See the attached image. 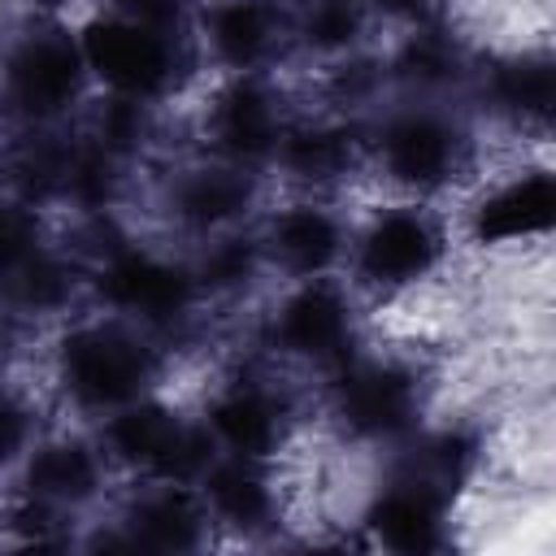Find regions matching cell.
Returning a JSON list of instances; mask_svg holds the SVG:
<instances>
[{
    "instance_id": "6da1fadb",
    "label": "cell",
    "mask_w": 556,
    "mask_h": 556,
    "mask_svg": "<svg viewBox=\"0 0 556 556\" xmlns=\"http://www.w3.org/2000/svg\"><path fill=\"white\" fill-rule=\"evenodd\" d=\"M35 356L52 413L87 426L156 387H169L178 365V348L91 304L52 321L39 334Z\"/></svg>"
},
{
    "instance_id": "7a4b0ae2",
    "label": "cell",
    "mask_w": 556,
    "mask_h": 556,
    "mask_svg": "<svg viewBox=\"0 0 556 556\" xmlns=\"http://www.w3.org/2000/svg\"><path fill=\"white\" fill-rule=\"evenodd\" d=\"M482 143L465 100L387 96L365 117V191L452 204L482 169Z\"/></svg>"
},
{
    "instance_id": "3957f363",
    "label": "cell",
    "mask_w": 556,
    "mask_h": 556,
    "mask_svg": "<svg viewBox=\"0 0 556 556\" xmlns=\"http://www.w3.org/2000/svg\"><path fill=\"white\" fill-rule=\"evenodd\" d=\"M460 256L452 204L365 191L352 200L343 282L374 308H395L439 287Z\"/></svg>"
},
{
    "instance_id": "277c9868",
    "label": "cell",
    "mask_w": 556,
    "mask_h": 556,
    "mask_svg": "<svg viewBox=\"0 0 556 556\" xmlns=\"http://www.w3.org/2000/svg\"><path fill=\"white\" fill-rule=\"evenodd\" d=\"M243 317H248L243 348H252L282 374L308 382V391L369 343V308L356 300L343 274L269 282L265 295Z\"/></svg>"
},
{
    "instance_id": "5b68a950",
    "label": "cell",
    "mask_w": 556,
    "mask_h": 556,
    "mask_svg": "<svg viewBox=\"0 0 556 556\" xmlns=\"http://www.w3.org/2000/svg\"><path fill=\"white\" fill-rule=\"evenodd\" d=\"M313 408L343 452H400L434 413L430 369L395 348L365 343L348 365L313 387Z\"/></svg>"
},
{
    "instance_id": "8992f818",
    "label": "cell",
    "mask_w": 556,
    "mask_h": 556,
    "mask_svg": "<svg viewBox=\"0 0 556 556\" xmlns=\"http://www.w3.org/2000/svg\"><path fill=\"white\" fill-rule=\"evenodd\" d=\"M269 178L191 148H169L139 178V222L161 239L191 248L208 235L248 226L269 200Z\"/></svg>"
},
{
    "instance_id": "52a82bcc",
    "label": "cell",
    "mask_w": 556,
    "mask_h": 556,
    "mask_svg": "<svg viewBox=\"0 0 556 556\" xmlns=\"http://www.w3.org/2000/svg\"><path fill=\"white\" fill-rule=\"evenodd\" d=\"M308 382L282 374L252 348L217 369L204 391L191 400L195 417L213 434L217 452L226 456H256V460H291L300 434L308 426Z\"/></svg>"
},
{
    "instance_id": "ba28073f",
    "label": "cell",
    "mask_w": 556,
    "mask_h": 556,
    "mask_svg": "<svg viewBox=\"0 0 556 556\" xmlns=\"http://www.w3.org/2000/svg\"><path fill=\"white\" fill-rule=\"evenodd\" d=\"M74 39L91 91L100 96H126L174 113L204 78L191 35L135 22L109 4H96L83 17H74Z\"/></svg>"
},
{
    "instance_id": "9c48e42d",
    "label": "cell",
    "mask_w": 556,
    "mask_h": 556,
    "mask_svg": "<svg viewBox=\"0 0 556 556\" xmlns=\"http://www.w3.org/2000/svg\"><path fill=\"white\" fill-rule=\"evenodd\" d=\"M452 204L460 248L495 261L547 252L556 226V174L547 143H530L500 165H482Z\"/></svg>"
},
{
    "instance_id": "30bf717a",
    "label": "cell",
    "mask_w": 556,
    "mask_h": 556,
    "mask_svg": "<svg viewBox=\"0 0 556 556\" xmlns=\"http://www.w3.org/2000/svg\"><path fill=\"white\" fill-rule=\"evenodd\" d=\"M295 109V74H204L174 117L187 135L182 148L269 178L274 148Z\"/></svg>"
},
{
    "instance_id": "8fae6325",
    "label": "cell",
    "mask_w": 556,
    "mask_h": 556,
    "mask_svg": "<svg viewBox=\"0 0 556 556\" xmlns=\"http://www.w3.org/2000/svg\"><path fill=\"white\" fill-rule=\"evenodd\" d=\"M91 78L74 22L17 17L0 35V113L13 130H65L83 117Z\"/></svg>"
},
{
    "instance_id": "7c38bea8",
    "label": "cell",
    "mask_w": 556,
    "mask_h": 556,
    "mask_svg": "<svg viewBox=\"0 0 556 556\" xmlns=\"http://www.w3.org/2000/svg\"><path fill=\"white\" fill-rule=\"evenodd\" d=\"M348 534L369 552L439 556L460 543V500L408 456L387 452L378 456L374 478L352 500Z\"/></svg>"
},
{
    "instance_id": "4fadbf2b",
    "label": "cell",
    "mask_w": 556,
    "mask_h": 556,
    "mask_svg": "<svg viewBox=\"0 0 556 556\" xmlns=\"http://www.w3.org/2000/svg\"><path fill=\"white\" fill-rule=\"evenodd\" d=\"M91 434L113 465L117 482L139 478H169V482H200V473L213 465L217 443L195 417L191 400L169 387H156L104 417L91 421Z\"/></svg>"
},
{
    "instance_id": "5bb4252c",
    "label": "cell",
    "mask_w": 556,
    "mask_h": 556,
    "mask_svg": "<svg viewBox=\"0 0 556 556\" xmlns=\"http://www.w3.org/2000/svg\"><path fill=\"white\" fill-rule=\"evenodd\" d=\"M465 104L482 130L491 126L521 143H547L556 113V56L547 35L491 48L478 43Z\"/></svg>"
},
{
    "instance_id": "9a60e30c",
    "label": "cell",
    "mask_w": 556,
    "mask_h": 556,
    "mask_svg": "<svg viewBox=\"0 0 556 556\" xmlns=\"http://www.w3.org/2000/svg\"><path fill=\"white\" fill-rule=\"evenodd\" d=\"M352 200L356 195L269 191V200L252 217V235L261 243L269 282L343 274L348 235H352Z\"/></svg>"
},
{
    "instance_id": "2e32d148",
    "label": "cell",
    "mask_w": 556,
    "mask_h": 556,
    "mask_svg": "<svg viewBox=\"0 0 556 556\" xmlns=\"http://www.w3.org/2000/svg\"><path fill=\"white\" fill-rule=\"evenodd\" d=\"M217 547H269L287 543L295 526V478L291 460H256L217 452L195 482Z\"/></svg>"
},
{
    "instance_id": "e0dca14e",
    "label": "cell",
    "mask_w": 556,
    "mask_h": 556,
    "mask_svg": "<svg viewBox=\"0 0 556 556\" xmlns=\"http://www.w3.org/2000/svg\"><path fill=\"white\" fill-rule=\"evenodd\" d=\"M269 187L361 195L365 191V117H343L300 100V109L291 113L274 148Z\"/></svg>"
},
{
    "instance_id": "ac0fdd59",
    "label": "cell",
    "mask_w": 556,
    "mask_h": 556,
    "mask_svg": "<svg viewBox=\"0 0 556 556\" xmlns=\"http://www.w3.org/2000/svg\"><path fill=\"white\" fill-rule=\"evenodd\" d=\"M4 482L83 517V521L96 517L113 500V491L122 486L113 465L104 460L91 426L70 421V417H52Z\"/></svg>"
},
{
    "instance_id": "d6986e66",
    "label": "cell",
    "mask_w": 556,
    "mask_h": 556,
    "mask_svg": "<svg viewBox=\"0 0 556 556\" xmlns=\"http://www.w3.org/2000/svg\"><path fill=\"white\" fill-rule=\"evenodd\" d=\"M191 48L204 74H291L287 0H200Z\"/></svg>"
},
{
    "instance_id": "ffe728a7",
    "label": "cell",
    "mask_w": 556,
    "mask_h": 556,
    "mask_svg": "<svg viewBox=\"0 0 556 556\" xmlns=\"http://www.w3.org/2000/svg\"><path fill=\"white\" fill-rule=\"evenodd\" d=\"M378 52H382V70H387V91L391 96L465 100L469 78H473L478 39L460 30L456 13H447L439 22H421V26L382 35Z\"/></svg>"
},
{
    "instance_id": "44dd1931",
    "label": "cell",
    "mask_w": 556,
    "mask_h": 556,
    "mask_svg": "<svg viewBox=\"0 0 556 556\" xmlns=\"http://www.w3.org/2000/svg\"><path fill=\"white\" fill-rule=\"evenodd\" d=\"M187 261H191V274H195V287H200L208 321L213 317H230V313H248L269 287L252 222L191 243Z\"/></svg>"
},
{
    "instance_id": "7402d4cb",
    "label": "cell",
    "mask_w": 556,
    "mask_h": 556,
    "mask_svg": "<svg viewBox=\"0 0 556 556\" xmlns=\"http://www.w3.org/2000/svg\"><path fill=\"white\" fill-rule=\"evenodd\" d=\"M291 74H308L374 48L382 35L361 0H287Z\"/></svg>"
},
{
    "instance_id": "603a6c76",
    "label": "cell",
    "mask_w": 556,
    "mask_h": 556,
    "mask_svg": "<svg viewBox=\"0 0 556 556\" xmlns=\"http://www.w3.org/2000/svg\"><path fill=\"white\" fill-rule=\"evenodd\" d=\"M83 517L26 495L17 486H0V547H43V552H65L78 547Z\"/></svg>"
},
{
    "instance_id": "cb8c5ba5",
    "label": "cell",
    "mask_w": 556,
    "mask_h": 556,
    "mask_svg": "<svg viewBox=\"0 0 556 556\" xmlns=\"http://www.w3.org/2000/svg\"><path fill=\"white\" fill-rule=\"evenodd\" d=\"M52 417L56 413L39 382H30L26 374H0V482L17 469V460Z\"/></svg>"
},
{
    "instance_id": "d4e9b609",
    "label": "cell",
    "mask_w": 556,
    "mask_h": 556,
    "mask_svg": "<svg viewBox=\"0 0 556 556\" xmlns=\"http://www.w3.org/2000/svg\"><path fill=\"white\" fill-rule=\"evenodd\" d=\"M365 13L374 17L378 35H395L421 22H439L447 13H456V0H361Z\"/></svg>"
},
{
    "instance_id": "484cf974",
    "label": "cell",
    "mask_w": 556,
    "mask_h": 556,
    "mask_svg": "<svg viewBox=\"0 0 556 556\" xmlns=\"http://www.w3.org/2000/svg\"><path fill=\"white\" fill-rule=\"evenodd\" d=\"M135 22H148V26H161V30H178V35H191V17H195V4L200 0H100Z\"/></svg>"
},
{
    "instance_id": "4316f807",
    "label": "cell",
    "mask_w": 556,
    "mask_h": 556,
    "mask_svg": "<svg viewBox=\"0 0 556 556\" xmlns=\"http://www.w3.org/2000/svg\"><path fill=\"white\" fill-rule=\"evenodd\" d=\"M17 9V17H43V22H74L87 9H96L100 0H9Z\"/></svg>"
},
{
    "instance_id": "83f0119b",
    "label": "cell",
    "mask_w": 556,
    "mask_h": 556,
    "mask_svg": "<svg viewBox=\"0 0 556 556\" xmlns=\"http://www.w3.org/2000/svg\"><path fill=\"white\" fill-rule=\"evenodd\" d=\"M0 486H4V482H0Z\"/></svg>"
}]
</instances>
